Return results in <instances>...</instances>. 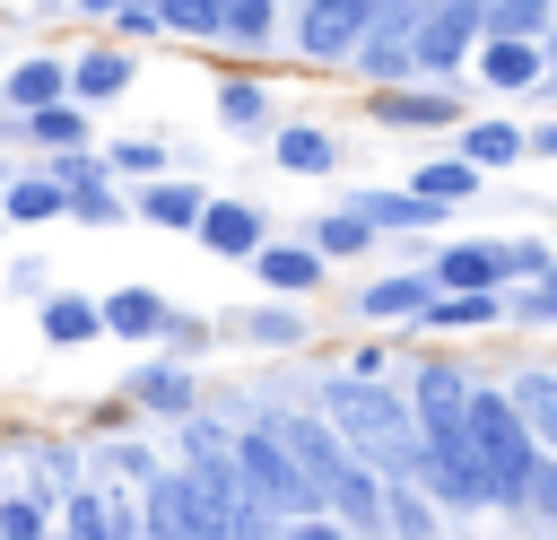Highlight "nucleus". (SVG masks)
Returning <instances> with one entry per match:
<instances>
[{"label":"nucleus","mask_w":557,"mask_h":540,"mask_svg":"<svg viewBox=\"0 0 557 540\" xmlns=\"http://www.w3.org/2000/svg\"><path fill=\"white\" fill-rule=\"evenodd\" d=\"M322 418L348 435V453H366L383 479H418L426 462V418L409 392H392V375H331L322 383Z\"/></svg>","instance_id":"f257e3e1"},{"label":"nucleus","mask_w":557,"mask_h":540,"mask_svg":"<svg viewBox=\"0 0 557 540\" xmlns=\"http://www.w3.org/2000/svg\"><path fill=\"white\" fill-rule=\"evenodd\" d=\"M470 444H479V462H487V479H496L505 514H522L531 470H540V435H531V418H522L513 383H479V392H470Z\"/></svg>","instance_id":"f03ea898"},{"label":"nucleus","mask_w":557,"mask_h":540,"mask_svg":"<svg viewBox=\"0 0 557 540\" xmlns=\"http://www.w3.org/2000/svg\"><path fill=\"white\" fill-rule=\"evenodd\" d=\"M235 462H244V488H252V505H261V514H278V523H296V514H331V505H322V488H313V470L287 453V435H278V427L235 435Z\"/></svg>","instance_id":"7ed1b4c3"},{"label":"nucleus","mask_w":557,"mask_h":540,"mask_svg":"<svg viewBox=\"0 0 557 540\" xmlns=\"http://www.w3.org/2000/svg\"><path fill=\"white\" fill-rule=\"evenodd\" d=\"M487 44V0H426L418 9V78H453Z\"/></svg>","instance_id":"20e7f679"},{"label":"nucleus","mask_w":557,"mask_h":540,"mask_svg":"<svg viewBox=\"0 0 557 540\" xmlns=\"http://www.w3.org/2000/svg\"><path fill=\"white\" fill-rule=\"evenodd\" d=\"M374 17H383V0H305V9H296V52H305L313 70H339V61H357V44L374 35Z\"/></svg>","instance_id":"39448f33"},{"label":"nucleus","mask_w":557,"mask_h":540,"mask_svg":"<svg viewBox=\"0 0 557 540\" xmlns=\"http://www.w3.org/2000/svg\"><path fill=\"white\" fill-rule=\"evenodd\" d=\"M366 113H374L383 131H461V122H470L453 87H374Z\"/></svg>","instance_id":"423d86ee"},{"label":"nucleus","mask_w":557,"mask_h":540,"mask_svg":"<svg viewBox=\"0 0 557 540\" xmlns=\"http://www.w3.org/2000/svg\"><path fill=\"white\" fill-rule=\"evenodd\" d=\"M522 279V244H444L435 253V287H513Z\"/></svg>","instance_id":"0eeeda50"},{"label":"nucleus","mask_w":557,"mask_h":540,"mask_svg":"<svg viewBox=\"0 0 557 540\" xmlns=\"http://www.w3.org/2000/svg\"><path fill=\"white\" fill-rule=\"evenodd\" d=\"M548 70H557V61H548L540 35H487V44H479V78H487V87H513V96H522V87H548Z\"/></svg>","instance_id":"6e6552de"},{"label":"nucleus","mask_w":557,"mask_h":540,"mask_svg":"<svg viewBox=\"0 0 557 540\" xmlns=\"http://www.w3.org/2000/svg\"><path fill=\"white\" fill-rule=\"evenodd\" d=\"M453 148H461L479 174H496V165H522V157H531V131H522V122H505V113H479V122H461V131H453Z\"/></svg>","instance_id":"1a4fd4ad"},{"label":"nucleus","mask_w":557,"mask_h":540,"mask_svg":"<svg viewBox=\"0 0 557 540\" xmlns=\"http://www.w3.org/2000/svg\"><path fill=\"white\" fill-rule=\"evenodd\" d=\"M261 226H270V218H261L252 200H209L191 235H200L209 253H226V261H252V253H261Z\"/></svg>","instance_id":"9d476101"},{"label":"nucleus","mask_w":557,"mask_h":540,"mask_svg":"<svg viewBox=\"0 0 557 540\" xmlns=\"http://www.w3.org/2000/svg\"><path fill=\"white\" fill-rule=\"evenodd\" d=\"M470 392H479V383H470V366H444V357L409 375V401H418V418H426V427H453V418H470Z\"/></svg>","instance_id":"9b49d317"},{"label":"nucleus","mask_w":557,"mask_h":540,"mask_svg":"<svg viewBox=\"0 0 557 540\" xmlns=\"http://www.w3.org/2000/svg\"><path fill=\"white\" fill-rule=\"evenodd\" d=\"M426 305H435V270H392V279H374V287L357 296L366 322H418Z\"/></svg>","instance_id":"f8f14e48"},{"label":"nucleus","mask_w":557,"mask_h":540,"mask_svg":"<svg viewBox=\"0 0 557 540\" xmlns=\"http://www.w3.org/2000/svg\"><path fill=\"white\" fill-rule=\"evenodd\" d=\"M505 322V287H435V305L418 314V331H487Z\"/></svg>","instance_id":"ddd939ff"},{"label":"nucleus","mask_w":557,"mask_h":540,"mask_svg":"<svg viewBox=\"0 0 557 540\" xmlns=\"http://www.w3.org/2000/svg\"><path fill=\"white\" fill-rule=\"evenodd\" d=\"M252 270H261V287H278V296H305V287H322V253L313 244H261L252 253Z\"/></svg>","instance_id":"4468645a"},{"label":"nucleus","mask_w":557,"mask_h":540,"mask_svg":"<svg viewBox=\"0 0 557 540\" xmlns=\"http://www.w3.org/2000/svg\"><path fill=\"white\" fill-rule=\"evenodd\" d=\"M348 209H366L383 235H409V226H444V200H426V192H357Z\"/></svg>","instance_id":"2eb2a0df"},{"label":"nucleus","mask_w":557,"mask_h":540,"mask_svg":"<svg viewBox=\"0 0 557 540\" xmlns=\"http://www.w3.org/2000/svg\"><path fill=\"white\" fill-rule=\"evenodd\" d=\"M70 87H78V105H104V96H122V87H131V52H122V44H96V52H78V61H70Z\"/></svg>","instance_id":"dca6fc26"},{"label":"nucleus","mask_w":557,"mask_h":540,"mask_svg":"<svg viewBox=\"0 0 557 540\" xmlns=\"http://www.w3.org/2000/svg\"><path fill=\"white\" fill-rule=\"evenodd\" d=\"M174 314H165V296L157 287H113L104 296V331H122V340H157Z\"/></svg>","instance_id":"f3484780"},{"label":"nucleus","mask_w":557,"mask_h":540,"mask_svg":"<svg viewBox=\"0 0 557 540\" xmlns=\"http://www.w3.org/2000/svg\"><path fill=\"white\" fill-rule=\"evenodd\" d=\"M270 35H278V0H218V44L270 52Z\"/></svg>","instance_id":"a211bd4d"},{"label":"nucleus","mask_w":557,"mask_h":540,"mask_svg":"<svg viewBox=\"0 0 557 540\" xmlns=\"http://www.w3.org/2000/svg\"><path fill=\"white\" fill-rule=\"evenodd\" d=\"M513 401H522L540 453H557V366H513Z\"/></svg>","instance_id":"6ab92c4d"},{"label":"nucleus","mask_w":557,"mask_h":540,"mask_svg":"<svg viewBox=\"0 0 557 540\" xmlns=\"http://www.w3.org/2000/svg\"><path fill=\"white\" fill-rule=\"evenodd\" d=\"M270 157H278L287 174H331V165H339V139L313 131V122H287V131L270 139Z\"/></svg>","instance_id":"aec40b11"},{"label":"nucleus","mask_w":557,"mask_h":540,"mask_svg":"<svg viewBox=\"0 0 557 540\" xmlns=\"http://www.w3.org/2000/svg\"><path fill=\"white\" fill-rule=\"evenodd\" d=\"M0 96H9L17 113H44V105H61V96H70V70H61V61H17Z\"/></svg>","instance_id":"412c9836"},{"label":"nucleus","mask_w":557,"mask_h":540,"mask_svg":"<svg viewBox=\"0 0 557 540\" xmlns=\"http://www.w3.org/2000/svg\"><path fill=\"white\" fill-rule=\"evenodd\" d=\"M479 183H487V174H479V165H470V157H461V148H453V157H426V165H418V183H409V192H426V200H444V209H461V200H470V192H479Z\"/></svg>","instance_id":"4be33fe9"},{"label":"nucleus","mask_w":557,"mask_h":540,"mask_svg":"<svg viewBox=\"0 0 557 540\" xmlns=\"http://www.w3.org/2000/svg\"><path fill=\"white\" fill-rule=\"evenodd\" d=\"M322 261H357L366 244H374V218L366 209H331V218H313V235H305Z\"/></svg>","instance_id":"5701e85b"},{"label":"nucleus","mask_w":557,"mask_h":540,"mask_svg":"<svg viewBox=\"0 0 557 540\" xmlns=\"http://www.w3.org/2000/svg\"><path fill=\"white\" fill-rule=\"evenodd\" d=\"M383 523H392L400 540H435V496H426V479H392V488H383Z\"/></svg>","instance_id":"b1692460"},{"label":"nucleus","mask_w":557,"mask_h":540,"mask_svg":"<svg viewBox=\"0 0 557 540\" xmlns=\"http://www.w3.org/2000/svg\"><path fill=\"white\" fill-rule=\"evenodd\" d=\"M131 401L139 409H165V418H191V375L183 366H139L131 375Z\"/></svg>","instance_id":"393cba45"},{"label":"nucleus","mask_w":557,"mask_h":540,"mask_svg":"<svg viewBox=\"0 0 557 540\" xmlns=\"http://www.w3.org/2000/svg\"><path fill=\"white\" fill-rule=\"evenodd\" d=\"M505 322H522V331H548V322H557V261H548L540 279H513V296H505Z\"/></svg>","instance_id":"a878e982"},{"label":"nucleus","mask_w":557,"mask_h":540,"mask_svg":"<svg viewBox=\"0 0 557 540\" xmlns=\"http://www.w3.org/2000/svg\"><path fill=\"white\" fill-rule=\"evenodd\" d=\"M218 122L226 131H270V87L261 78H226L218 87Z\"/></svg>","instance_id":"bb28decb"},{"label":"nucleus","mask_w":557,"mask_h":540,"mask_svg":"<svg viewBox=\"0 0 557 540\" xmlns=\"http://www.w3.org/2000/svg\"><path fill=\"white\" fill-rule=\"evenodd\" d=\"M200 209H209V200H200L191 183H148V192H139V218H157V226H200Z\"/></svg>","instance_id":"cd10ccee"},{"label":"nucleus","mask_w":557,"mask_h":540,"mask_svg":"<svg viewBox=\"0 0 557 540\" xmlns=\"http://www.w3.org/2000/svg\"><path fill=\"white\" fill-rule=\"evenodd\" d=\"M96 331H104V305H87V296H52L44 305V340L70 348V340H96Z\"/></svg>","instance_id":"c85d7f7f"},{"label":"nucleus","mask_w":557,"mask_h":540,"mask_svg":"<svg viewBox=\"0 0 557 540\" xmlns=\"http://www.w3.org/2000/svg\"><path fill=\"white\" fill-rule=\"evenodd\" d=\"M557 0H487V35H548Z\"/></svg>","instance_id":"c756f323"},{"label":"nucleus","mask_w":557,"mask_h":540,"mask_svg":"<svg viewBox=\"0 0 557 540\" xmlns=\"http://www.w3.org/2000/svg\"><path fill=\"white\" fill-rule=\"evenodd\" d=\"M70 183H9V218H61Z\"/></svg>","instance_id":"7c9ffc66"},{"label":"nucleus","mask_w":557,"mask_h":540,"mask_svg":"<svg viewBox=\"0 0 557 540\" xmlns=\"http://www.w3.org/2000/svg\"><path fill=\"white\" fill-rule=\"evenodd\" d=\"M244 340H261V348H287V340H305V314H287V305H261V314H244Z\"/></svg>","instance_id":"2f4dec72"},{"label":"nucleus","mask_w":557,"mask_h":540,"mask_svg":"<svg viewBox=\"0 0 557 540\" xmlns=\"http://www.w3.org/2000/svg\"><path fill=\"white\" fill-rule=\"evenodd\" d=\"M26 131H35L44 148H78L87 122H78V105H44V113H26Z\"/></svg>","instance_id":"473e14b6"},{"label":"nucleus","mask_w":557,"mask_h":540,"mask_svg":"<svg viewBox=\"0 0 557 540\" xmlns=\"http://www.w3.org/2000/svg\"><path fill=\"white\" fill-rule=\"evenodd\" d=\"M165 35H218V0H157Z\"/></svg>","instance_id":"72a5a7b5"},{"label":"nucleus","mask_w":557,"mask_h":540,"mask_svg":"<svg viewBox=\"0 0 557 540\" xmlns=\"http://www.w3.org/2000/svg\"><path fill=\"white\" fill-rule=\"evenodd\" d=\"M104 165H113V174H165V148H157V139H122Z\"/></svg>","instance_id":"f704fd0d"},{"label":"nucleus","mask_w":557,"mask_h":540,"mask_svg":"<svg viewBox=\"0 0 557 540\" xmlns=\"http://www.w3.org/2000/svg\"><path fill=\"white\" fill-rule=\"evenodd\" d=\"M0 540H44V505L35 496H9L0 505Z\"/></svg>","instance_id":"c9c22d12"},{"label":"nucleus","mask_w":557,"mask_h":540,"mask_svg":"<svg viewBox=\"0 0 557 540\" xmlns=\"http://www.w3.org/2000/svg\"><path fill=\"white\" fill-rule=\"evenodd\" d=\"M540 523H557V453H540V470H531V496H522Z\"/></svg>","instance_id":"e433bc0d"},{"label":"nucleus","mask_w":557,"mask_h":540,"mask_svg":"<svg viewBox=\"0 0 557 540\" xmlns=\"http://www.w3.org/2000/svg\"><path fill=\"white\" fill-rule=\"evenodd\" d=\"M287 540H348V523H339V514H296Z\"/></svg>","instance_id":"4c0bfd02"},{"label":"nucleus","mask_w":557,"mask_h":540,"mask_svg":"<svg viewBox=\"0 0 557 540\" xmlns=\"http://www.w3.org/2000/svg\"><path fill=\"white\" fill-rule=\"evenodd\" d=\"M531 157H557V122H531Z\"/></svg>","instance_id":"58836bf2"},{"label":"nucleus","mask_w":557,"mask_h":540,"mask_svg":"<svg viewBox=\"0 0 557 540\" xmlns=\"http://www.w3.org/2000/svg\"><path fill=\"white\" fill-rule=\"evenodd\" d=\"M70 9H87V17H113V0H70Z\"/></svg>","instance_id":"ea45409f"},{"label":"nucleus","mask_w":557,"mask_h":540,"mask_svg":"<svg viewBox=\"0 0 557 540\" xmlns=\"http://www.w3.org/2000/svg\"><path fill=\"white\" fill-rule=\"evenodd\" d=\"M540 44H548V61H557V26H548V35H540Z\"/></svg>","instance_id":"a19ab883"},{"label":"nucleus","mask_w":557,"mask_h":540,"mask_svg":"<svg viewBox=\"0 0 557 540\" xmlns=\"http://www.w3.org/2000/svg\"><path fill=\"white\" fill-rule=\"evenodd\" d=\"M540 96H557V70H548V87H540Z\"/></svg>","instance_id":"79ce46f5"},{"label":"nucleus","mask_w":557,"mask_h":540,"mask_svg":"<svg viewBox=\"0 0 557 540\" xmlns=\"http://www.w3.org/2000/svg\"><path fill=\"white\" fill-rule=\"evenodd\" d=\"M113 540H139V531H113Z\"/></svg>","instance_id":"37998d69"}]
</instances>
